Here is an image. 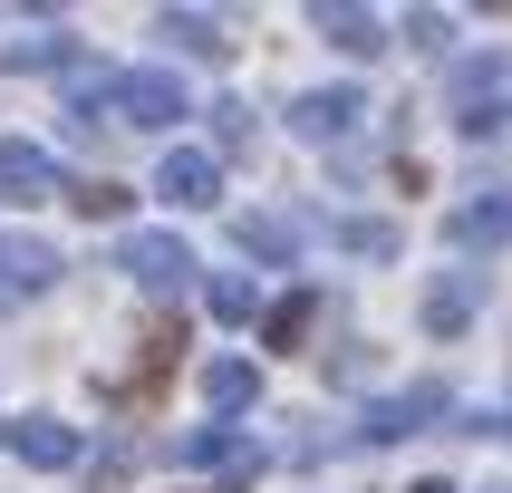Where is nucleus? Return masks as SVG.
Instances as JSON below:
<instances>
[{
	"label": "nucleus",
	"instance_id": "nucleus-1",
	"mask_svg": "<svg viewBox=\"0 0 512 493\" xmlns=\"http://www.w3.org/2000/svg\"><path fill=\"white\" fill-rule=\"evenodd\" d=\"M493 97H512V49H464L455 68H445V116H455L464 136H493V126H503Z\"/></svg>",
	"mask_w": 512,
	"mask_h": 493
},
{
	"label": "nucleus",
	"instance_id": "nucleus-2",
	"mask_svg": "<svg viewBox=\"0 0 512 493\" xmlns=\"http://www.w3.org/2000/svg\"><path fill=\"white\" fill-rule=\"evenodd\" d=\"M107 116H116V126H184V116H194V97H184V78H174V68H116Z\"/></svg>",
	"mask_w": 512,
	"mask_h": 493
},
{
	"label": "nucleus",
	"instance_id": "nucleus-3",
	"mask_svg": "<svg viewBox=\"0 0 512 493\" xmlns=\"http://www.w3.org/2000/svg\"><path fill=\"white\" fill-rule=\"evenodd\" d=\"M435 416H455V387H445V377H426V387H397V397H377L368 416H358V435H368V445H397V435H426Z\"/></svg>",
	"mask_w": 512,
	"mask_h": 493
},
{
	"label": "nucleus",
	"instance_id": "nucleus-4",
	"mask_svg": "<svg viewBox=\"0 0 512 493\" xmlns=\"http://www.w3.org/2000/svg\"><path fill=\"white\" fill-rule=\"evenodd\" d=\"M155 194H165L174 213H213V203H223V155H213V145H165Z\"/></svg>",
	"mask_w": 512,
	"mask_h": 493
},
{
	"label": "nucleus",
	"instance_id": "nucleus-5",
	"mask_svg": "<svg viewBox=\"0 0 512 493\" xmlns=\"http://www.w3.org/2000/svg\"><path fill=\"white\" fill-rule=\"evenodd\" d=\"M116 271L136 290H184L194 281V252H184V232H126L116 242Z\"/></svg>",
	"mask_w": 512,
	"mask_h": 493
},
{
	"label": "nucleus",
	"instance_id": "nucleus-6",
	"mask_svg": "<svg viewBox=\"0 0 512 493\" xmlns=\"http://www.w3.org/2000/svg\"><path fill=\"white\" fill-rule=\"evenodd\" d=\"M445 242H455V252H503V242H512V194L484 184V194L445 203Z\"/></svg>",
	"mask_w": 512,
	"mask_h": 493
},
{
	"label": "nucleus",
	"instance_id": "nucleus-7",
	"mask_svg": "<svg viewBox=\"0 0 512 493\" xmlns=\"http://www.w3.org/2000/svg\"><path fill=\"white\" fill-rule=\"evenodd\" d=\"M49 194H68V184H58V155L29 145V136H10V145H0V203L29 213V203H49Z\"/></svg>",
	"mask_w": 512,
	"mask_h": 493
},
{
	"label": "nucleus",
	"instance_id": "nucleus-8",
	"mask_svg": "<svg viewBox=\"0 0 512 493\" xmlns=\"http://www.w3.org/2000/svg\"><path fill=\"white\" fill-rule=\"evenodd\" d=\"M58 271H68V261H58L39 232H0V310H10V300H39Z\"/></svg>",
	"mask_w": 512,
	"mask_h": 493
},
{
	"label": "nucleus",
	"instance_id": "nucleus-9",
	"mask_svg": "<svg viewBox=\"0 0 512 493\" xmlns=\"http://www.w3.org/2000/svg\"><path fill=\"white\" fill-rule=\"evenodd\" d=\"M358 116H368V97H358V87H300V97H290V136L339 145L348 126H358Z\"/></svg>",
	"mask_w": 512,
	"mask_h": 493
},
{
	"label": "nucleus",
	"instance_id": "nucleus-10",
	"mask_svg": "<svg viewBox=\"0 0 512 493\" xmlns=\"http://www.w3.org/2000/svg\"><path fill=\"white\" fill-rule=\"evenodd\" d=\"M10 455L39 464V474H68L78 464V426L68 416H10Z\"/></svg>",
	"mask_w": 512,
	"mask_h": 493
},
{
	"label": "nucleus",
	"instance_id": "nucleus-11",
	"mask_svg": "<svg viewBox=\"0 0 512 493\" xmlns=\"http://www.w3.org/2000/svg\"><path fill=\"white\" fill-rule=\"evenodd\" d=\"M232 242H242V252L252 261H300V242H310V223H300V213H232Z\"/></svg>",
	"mask_w": 512,
	"mask_h": 493
},
{
	"label": "nucleus",
	"instance_id": "nucleus-12",
	"mask_svg": "<svg viewBox=\"0 0 512 493\" xmlns=\"http://www.w3.org/2000/svg\"><path fill=\"white\" fill-rule=\"evenodd\" d=\"M174 455H184V464H213V474H261V445L242 426H194Z\"/></svg>",
	"mask_w": 512,
	"mask_h": 493
},
{
	"label": "nucleus",
	"instance_id": "nucleus-13",
	"mask_svg": "<svg viewBox=\"0 0 512 493\" xmlns=\"http://www.w3.org/2000/svg\"><path fill=\"white\" fill-rule=\"evenodd\" d=\"M0 68H10V78H39V68H78V39H68V29L58 20H39V29H20V39H0Z\"/></svg>",
	"mask_w": 512,
	"mask_h": 493
},
{
	"label": "nucleus",
	"instance_id": "nucleus-14",
	"mask_svg": "<svg viewBox=\"0 0 512 493\" xmlns=\"http://www.w3.org/2000/svg\"><path fill=\"white\" fill-rule=\"evenodd\" d=\"M310 20H319V39H329V49H348V58H377V49H387V20H377V10H348V0H319Z\"/></svg>",
	"mask_w": 512,
	"mask_h": 493
},
{
	"label": "nucleus",
	"instance_id": "nucleus-15",
	"mask_svg": "<svg viewBox=\"0 0 512 493\" xmlns=\"http://www.w3.org/2000/svg\"><path fill=\"white\" fill-rule=\"evenodd\" d=\"M474 310H484V271H445V281L426 290V329H435V339H455Z\"/></svg>",
	"mask_w": 512,
	"mask_h": 493
},
{
	"label": "nucleus",
	"instance_id": "nucleus-16",
	"mask_svg": "<svg viewBox=\"0 0 512 493\" xmlns=\"http://www.w3.org/2000/svg\"><path fill=\"white\" fill-rule=\"evenodd\" d=\"M155 39H165V49H184V58H232V39H223V20H213V10H155Z\"/></svg>",
	"mask_w": 512,
	"mask_h": 493
},
{
	"label": "nucleus",
	"instance_id": "nucleus-17",
	"mask_svg": "<svg viewBox=\"0 0 512 493\" xmlns=\"http://www.w3.org/2000/svg\"><path fill=\"white\" fill-rule=\"evenodd\" d=\"M252 397H261V368H252V358H203V406H213V416H242Z\"/></svg>",
	"mask_w": 512,
	"mask_h": 493
},
{
	"label": "nucleus",
	"instance_id": "nucleus-18",
	"mask_svg": "<svg viewBox=\"0 0 512 493\" xmlns=\"http://www.w3.org/2000/svg\"><path fill=\"white\" fill-rule=\"evenodd\" d=\"M329 232H339V242H348V252H358V261H397V242H406V232L387 223V213H339V223H329Z\"/></svg>",
	"mask_w": 512,
	"mask_h": 493
},
{
	"label": "nucleus",
	"instance_id": "nucleus-19",
	"mask_svg": "<svg viewBox=\"0 0 512 493\" xmlns=\"http://www.w3.org/2000/svg\"><path fill=\"white\" fill-rule=\"evenodd\" d=\"M310 319H319V290H290V300H271L261 339H271V348H300V339H310Z\"/></svg>",
	"mask_w": 512,
	"mask_h": 493
},
{
	"label": "nucleus",
	"instance_id": "nucleus-20",
	"mask_svg": "<svg viewBox=\"0 0 512 493\" xmlns=\"http://www.w3.org/2000/svg\"><path fill=\"white\" fill-rule=\"evenodd\" d=\"M68 203H78L87 223H116V213H126V203H136V194H126L116 174H78V184H68Z\"/></svg>",
	"mask_w": 512,
	"mask_h": 493
},
{
	"label": "nucleus",
	"instance_id": "nucleus-21",
	"mask_svg": "<svg viewBox=\"0 0 512 493\" xmlns=\"http://www.w3.org/2000/svg\"><path fill=\"white\" fill-rule=\"evenodd\" d=\"M174 358H184V319H155V329H145V377H136V387H155Z\"/></svg>",
	"mask_w": 512,
	"mask_h": 493
},
{
	"label": "nucleus",
	"instance_id": "nucleus-22",
	"mask_svg": "<svg viewBox=\"0 0 512 493\" xmlns=\"http://www.w3.org/2000/svg\"><path fill=\"white\" fill-rule=\"evenodd\" d=\"M213 145H223V155H242V145H252V107H242V97H213Z\"/></svg>",
	"mask_w": 512,
	"mask_h": 493
},
{
	"label": "nucleus",
	"instance_id": "nucleus-23",
	"mask_svg": "<svg viewBox=\"0 0 512 493\" xmlns=\"http://www.w3.org/2000/svg\"><path fill=\"white\" fill-rule=\"evenodd\" d=\"M203 300H213V319H252V310H261V290L242 281V271H223V281L203 290Z\"/></svg>",
	"mask_w": 512,
	"mask_h": 493
},
{
	"label": "nucleus",
	"instance_id": "nucleus-24",
	"mask_svg": "<svg viewBox=\"0 0 512 493\" xmlns=\"http://www.w3.org/2000/svg\"><path fill=\"white\" fill-rule=\"evenodd\" d=\"M406 39H416V49H445V39H455V20H445V10H416V20H406Z\"/></svg>",
	"mask_w": 512,
	"mask_h": 493
},
{
	"label": "nucleus",
	"instance_id": "nucleus-25",
	"mask_svg": "<svg viewBox=\"0 0 512 493\" xmlns=\"http://www.w3.org/2000/svg\"><path fill=\"white\" fill-rule=\"evenodd\" d=\"M0 445H10V416H0Z\"/></svg>",
	"mask_w": 512,
	"mask_h": 493
},
{
	"label": "nucleus",
	"instance_id": "nucleus-26",
	"mask_svg": "<svg viewBox=\"0 0 512 493\" xmlns=\"http://www.w3.org/2000/svg\"><path fill=\"white\" fill-rule=\"evenodd\" d=\"M416 493H445V484H416Z\"/></svg>",
	"mask_w": 512,
	"mask_h": 493
},
{
	"label": "nucleus",
	"instance_id": "nucleus-27",
	"mask_svg": "<svg viewBox=\"0 0 512 493\" xmlns=\"http://www.w3.org/2000/svg\"><path fill=\"white\" fill-rule=\"evenodd\" d=\"M493 493H512V484H493Z\"/></svg>",
	"mask_w": 512,
	"mask_h": 493
}]
</instances>
